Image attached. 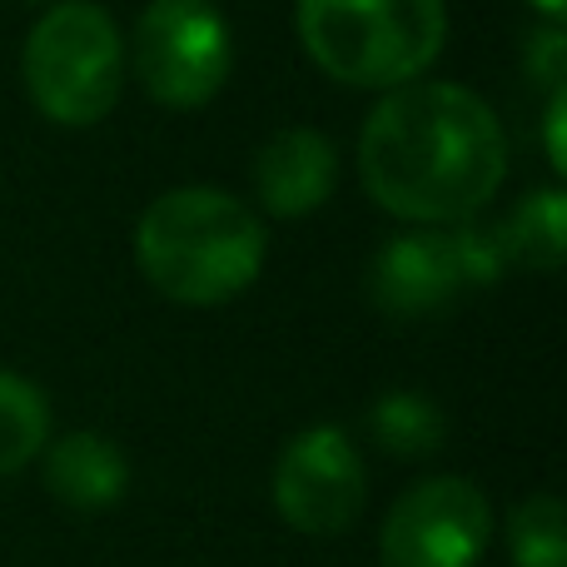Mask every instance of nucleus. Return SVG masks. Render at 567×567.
Listing matches in <instances>:
<instances>
[{
    "label": "nucleus",
    "instance_id": "15",
    "mask_svg": "<svg viewBox=\"0 0 567 567\" xmlns=\"http://www.w3.org/2000/svg\"><path fill=\"white\" fill-rule=\"evenodd\" d=\"M449 249H453V265H458L463 284L503 279V269L513 265L498 225H473V219H463V229H453L449 235Z\"/></svg>",
    "mask_w": 567,
    "mask_h": 567
},
{
    "label": "nucleus",
    "instance_id": "1",
    "mask_svg": "<svg viewBox=\"0 0 567 567\" xmlns=\"http://www.w3.org/2000/svg\"><path fill=\"white\" fill-rule=\"evenodd\" d=\"M359 175L373 205L413 225H463L508 175V135L483 95L413 80L373 105L359 135Z\"/></svg>",
    "mask_w": 567,
    "mask_h": 567
},
{
    "label": "nucleus",
    "instance_id": "13",
    "mask_svg": "<svg viewBox=\"0 0 567 567\" xmlns=\"http://www.w3.org/2000/svg\"><path fill=\"white\" fill-rule=\"evenodd\" d=\"M373 439L393 453V458H423L443 443V413L433 409L423 393H383L369 413Z\"/></svg>",
    "mask_w": 567,
    "mask_h": 567
},
{
    "label": "nucleus",
    "instance_id": "3",
    "mask_svg": "<svg viewBox=\"0 0 567 567\" xmlns=\"http://www.w3.org/2000/svg\"><path fill=\"white\" fill-rule=\"evenodd\" d=\"M313 65L353 90H403L443 55V0H299Z\"/></svg>",
    "mask_w": 567,
    "mask_h": 567
},
{
    "label": "nucleus",
    "instance_id": "7",
    "mask_svg": "<svg viewBox=\"0 0 567 567\" xmlns=\"http://www.w3.org/2000/svg\"><path fill=\"white\" fill-rule=\"evenodd\" d=\"M363 498H369V473L339 423H313L284 443L275 468V508L289 528L309 538L343 533L363 513Z\"/></svg>",
    "mask_w": 567,
    "mask_h": 567
},
{
    "label": "nucleus",
    "instance_id": "14",
    "mask_svg": "<svg viewBox=\"0 0 567 567\" xmlns=\"http://www.w3.org/2000/svg\"><path fill=\"white\" fill-rule=\"evenodd\" d=\"M508 553H513V567H567L563 503L553 493H533V498H523L513 508Z\"/></svg>",
    "mask_w": 567,
    "mask_h": 567
},
{
    "label": "nucleus",
    "instance_id": "11",
    "mask_svg": "<svg viewBox=\"0 0 567 567\" xmlns=\"http://www.w3.org/2000/svg\"><path fill=\"white\" fill-rule=\"evenodd\" d=\"M503 229V245H508V259L513 265H533L543 275L563 265L567 255V199L563 189H533L513 205L508 225Z\"/></svg>",
    "mask_w": 567,
    "mask_h": 567
},
{
    "label": "nucleus",
    "instance_id": "6",
    "mask_svg": "<svg viewBox=\"0 0 567 567\" xmlns=\"http://www.w3.org/2000/svg\"><path fill=\"white\" fill-rule=\"evenodd\" d=\"M493 538V508L468 478H423L389 508L379 533L383 567H478Z\"/></svg>",
    "mask_w": 567,
    "mask_h": 567
},
{
    "label": "nucleus",
    "instance_id": "17",
    "mask_svg": "<svg viewBox=\"0 0 567 567\" xmlns=\"http://www.w3.org/2000/svg\"><path fill=\"white\" fill-rule=\"evenodd\" d=\"M563 120H567V85L563 90H553L548 95V159H553V169H567V140H563Z\"/></svg>",
    "mask_w": 567,
    "mask_h": 567
},
{
    "label": "nucleus",
    "instance_id": "8",
    "mask_svg": "<svg viewBox=\"0 0 567 567\" xmlns=\"http://www.w3.org/2000/svg\"><path fill=\"white\" fill-rule=\"evenodd\" d=\"M333 175H339V155L333 140L309 125L279 130L259 145L255 155V189L259 205L279 219H303L333 195Z\"/></svg>",
    "mask_w": 567,
    "mask_h": 567
},
{
    "label": "nucleus",
    "instance_id": "4",
    "mask_svg": "<svg viewBox=\"0 0 567 567\" xmlns=\"http://www.w3.org/2000/svg\"><path fill=\"white\" fill-rule=\"evenodd\" d=\"M25 90L55 125H100L125 90V35L110 10L60 0L25 40Z\"/></svg>",
    "mask_w": 567,
    "mask_h": 567
},
{
    "label": "nucleus",
    "instance_id": "5",
    "mask_svg": "<svg viewBox=\"0 0 567 567\" xmlns=\"http://www.w3.org/2000/svg\"><path fill=\"white\" fill-rule=\"evenodd\" d=\"M145 95L165 110H199L225 90L235 40L209 0H150L130 40Z\"/></svg>",
    "mask_w": 567,
    "mask_h": 567
},
{
    "label": "nucleus",
    "instance_id": "2",
    "mask_svg": "<svg viewBox=\"0 0 567 567\" xmlns=\"http://www.w3.org/2000/svg\"><path fill=\"white\" fill-rule=\"evenodd\" d=\"M269 235L239 195L215 185H185L159 195L140 215L135 259L165 299L189 309L229 303L259 279Z\"/></svg>",
    "mask_w": 567,
    "mask_h": 567
},
{
    "label": "nucleus",
    "instance_id": "12",
    "mask_svg": "<svg viewBox=\"0 0 567 567\" xmlns=\"http://www.w3.org/2000/svg\"><path fill=\"white\" fill-rule=\"evenodd\" d=\"M50 439V403L30 379L0 369V478L20 473Z\"/></svg>",
    "mask_w": 567,
    "mask_h": 567
},
{
    "label": "nucleus",
    "instance_id": "18",
    "mask_svg": "<svg viewBox=\"0 0 567 567\" xmlns=\"http://www.w3.org/2000/svg\"><path fill=\"white\" fill-rule=\"evenodd\" d=\"M528 6H538L543 16H548V25H558V20H563V10H567V0H528Z\"/></svg>",
    "mask_w": 567,
    "mask_h": 567
},
{
    "label": "nucleus",
    "instance_id": "10",
    "mask_svg": "<svg viewBox=\"0 0 567 567\" xmlns=\"http://www.w3.org/2000/svg\"><path fill=\"white\" fill-rule=\"evenodd\" d=\"M45 488L75 513H105L125 498L130 463L100 433H65V439L50 443Z\"/></svg>",
    "mask_w": 567,
    "mask_h": 567
},
{
    "label": "nucleus",
    "instance_id": "16",
    "mask_svg": "<svg viewBox=\"0 0 567 567\" xmlns=\"http://www.w3.org/2000/svg\"><path fill=\"white\" fill-rule=\"evenodd\" d=\"M528 70H533V80L538 85H548V95L553 90H563V70H567V40H563V30L558 25H543L538 35L528 40Z\"/></svg>",
    "mask_w": 567,
    "mask_h": 567
},
{
    "label": "nucleus",
    "instance_id": "9",
    "mask_svg": "<svg viewBox=\"0 0 567 567\" xmlns=\"http://www.w3.org/2000/svg\"><path fill=\"white\" fill-rule=\"evenodd\" d=\"M463 289L449 235H399L369 269V293L393 319L433 313Z\"/></svg>",
    "mask_w": 567,
    "mask_h": 567
}]
</instances>
